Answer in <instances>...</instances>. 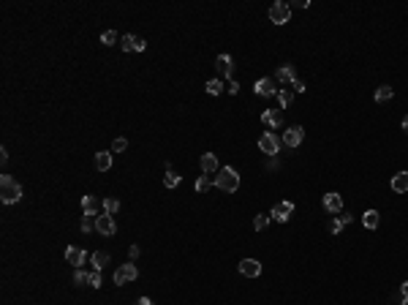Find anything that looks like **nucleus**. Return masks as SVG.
<instances>
[{
	"label": "nucleus",
	"mask_w": 408,
	"mask_h": 305,
	"mask_svg": "<svg viewBox=\"0 0 408 305\" xmlns=\"http://www.w3.org/2000/svg\"><path fill=\"white\" fill-rule=\"evenodd\" d=\"M0 199H3V205H14V202L22 199V185L11 175L0 177Z\"/></svg>",
	"instance_id": "nucleus-1"
},
{
	"label": "nucleus",
	"mask_w": 408,
	"mask_h": 305,
	"mask_svg": "<svg viewBox=\"0 0 408 305\" xmlns=\"http://www.w3.org/2000/svg\"><path fill=\"white\" fill-rule=\"evenodd\" d=\"M215 185L221 188V191H226V194H234L239 188V175L232 169V166H223V169H218L215 175Z\"/></svg>",
	"instance_id": "nucleus-2"
},
{
	"label": "nucleus",
	"mask_w": 408,
	"mask_h": 305,
	"mask_svg": "<svg viewBox=\"0 0 408 305\" xmlns=\"http://www.w3.org/2000/svg\"><path fill=\"white\" fill-rule=\"evenodd\" d=\"M259 150L267 152L269 158H275V155L280 152V139L272 134V131H264V134L259 136Z\"/></svg>",
	"instance_id": "nucleus-3"
},
{
	"label": "nucleus",
	"mask_w": 408,
	"mask_h": 305,
	"mask_svg": "<svg viewBox=\"0 0 408 305\" xmlns=\"http://www.w3.org/2000/svg\"><path fill=\"white\" fill-rule=\"evenodd\" d=\"M136 275H139L136 264L134 262H125V264H120V267L115 270V283H117V286H125L128 281H136Z\"/></svg>",
	"instance_id": "nucleus-4"
},
{
	"label": "nucleus",
	"mask_w": 408,
	"mask_h": 305,
	"mask_svg": "<svg viewBox=\"0 0 408 305\" xmlns=\"http://www.w3.org/2000/svg\"><path fill=\"white\" fill-rule=\"evenodd\" d=\"M269 19H272L275 25H286L289 19H291V6L283 3V0L272 3V6H269Z\"/></svg>",
	"instance_id": "nucleus-5"
},
{
	"label": "nucleus",
	"mask_w": 408,
	"mask_h": 305,
	"mask_svg": "<svg viewBox=\"0 0 408 305\" xmlns=\"http://www.w3.org/2000/svg\"><path fill=\"white\" fill-rule=\"evenodd\" d=\"M278 82H275L272 76H264V79H259L256 85H253V93L262 95V98H272V95H278Z\"/></svg>",
	"instance_id": "nucleus-6"
},
{
	"label": "nucleus",
	"mask_w": 408,
	"mask_h": 305,
	"mask_svg": "<svg viewBox=\"0 0 408 305\" xmlns=\"http://www.w3.org/2000/svg\"><path fill=\"white\" fill-rule=\"evenodd\" d=\"M291 213H294L291 202H278V205L269 210V218H272V221H278V223H286L289 218H291Z\"/></svg>",
	"instance_id": "nucleus-7"
},
{
	"label": "nucleus",
	"mask_w": 408,
	"mask_h": 305,
	"mask_svg": "<svg viewBox=\"0 0 408 305\" xmlns=\"http://www.w3.org/2000/svg\"><path fill=\"white\" fill-rule=\"evenodd\" d=\"M302 139H305V128L302 125H291V128H286V134H283V145L286 147H299L302 145Z\"/></svg>",
	"instance_id": "nucleus-8"
},
{
	"label": "nucleus",
	"mask_w": 408,
	"mask_h": 305,
	"mask_svg": "<svg viewBox=\"0 0 408 305\" xmlns=\"http://www.w3.org/2000/svg\"><path fill=\"white\" fill-rule=\"evenodd\" d=\"M101 210H104V205L98 202V196H93V194L82 196V213L85 215H101Z\"/></svg>",
	"instance_id": "nucleus-9"
},
{
	"label": "nucleus",
	"mask_w": 408,
	"mask_h": 305,
	"mask_svg": "<svg viewBox=\"0 0 408 305\" xmlns=\"http://www.w3.org/2000/svg\"><path fill=\"white\" fill-rule=\"evenodd\" d=\"M239 273L245 278H259L262 275V262H256V259H242L239 262Z\"/></svg>",
	"instance_id": "nucleus-10"
},
{
	"label": "nucleus",
	"mask_w": 408,
	"mask_h": 305,
	"mask_svg": "<svg viewBox=\"0 0 408 305\" xmlns=\"http://www.w3.org/2000/svg\"><path fill=\"white\" fill-rule=\"evenodd\" d=\"M122 49H125V52H145L147 41L139 38V35H122Z\"/></svg>",
	"instance_id": "nucleus-11"
},
{
	"label": "nucleus",
	"mask_w": 408,
	"mask_h": 305,
	"mask_svg": "<svg viewBox=\"0 0 408 305\" xmlns=\"http://www.w3.org/2000/svg\"><path fill=\"white\" fill-rule=\"evenodd\" d=\"M85 259H87V253H85V248H79V245H71L68 251H65V262L74 264L76 270H79L82 264H85Z\"/></svg>",
	"instance_id": "nucleus-12"
},
{
	"label": "nucleus",
	"mask_w": 408,
	"mask_h": 305,
	"mask_svg": "<svg viewBox=\"0 0 408 305\" xmlns=\"http://www.w3.org/2000/svg\"><path fill=\"white\" fill-rule=\"evenodd\" d=\"M215 68H218V74L221 76H234V58L232 55H218Z\"/></svg>",
	"instance_id": "nucleus-13"
},
{
	"label": "nucleus",
	"mask_w": 408,
	"mask_h": 305,
	"mask_svg": "<svg viewBox=\"0 0 408 305\" xmlns=\"http://www.w3.org/2000/svg\"><path fill=\"white\" fill-rule=\"evenodd\" d=\"M95 229H98L101 235H106V237H109V235H115V232H117L115 218H112V215H106V213H101V215H98V221H95Z\"/></svg>",
	"instance_id": "nucleus-14"
},
{
	"label": "nucleus",
	"mask_w": 408,
	"mask_h": 305,
	"mask_svg": "<svg viewBox=\"0 0 408 305\" xmlns=\"http://www.w3.org/2000/svg\"><path fill=\"white\" fill-rule=\"evenodd\" d=\"M324 207L329 213H340L343 210V196H340L338 191H329V194L324 196Z\"/></svg>",
	"instance_id": "nucleus-15"
},
{
	"label": "nucleus",
	"mask_w": 408,
	"mask_h": 305,
	"mask_svg": "<svg viewBox=\"0 0 408 305\" xmlns=\"http://www.w3.org/2000/svg\"><path fill=\"white\" fill-rule=\"evenodd\" d=\"M262 123L269 125V128H280V125H283V115H280V109H267L262 115Z\"/></svg>",
	"instance_id": "nucleus-16"
},
{
	"label": "nucleus",
	"mask_w": 408,
	"mask_h": 305,
	"mask_svg": "<svg viewBox=\"0 0 408 305\" xmlns=\"http://www.w3.org/2000/svg\"><path fill=\"white\" fill-rule=\"evenodd\" d=\"M202 172L207 177L210 175H218V158H215V152H204L202 155Z\"/></svg>",
	"instance_id": "nucleus-17"
},
{
	"label": "nucleus",
	"mask_w": 408,
	"mask_h": 305,
	"mask_svg": "<svg viewBox=\"0 0 408 305\" xmlns=\"http://www.w3.org/2000/svg\"><path fill=\"white\" fill-rule=\"evenodd\" d=\"M392 191L395 194H408V172H397L395 177H392Z\"/></svg>",
	"instance_id": "nucleus-18"
},
{
	"label": "nucleus",
	"mask_w": 408,
	"mask_h": 305,
	"mask_svg": "<svg viewBox=\"0 0 408 305\" xmlns=\"http://www.w3.org/2000/svg\"><path fill=\"white\" fill-rule=\"evenodd\" d=\"M275 82H297V74H294V65H280L278 68V74H275Z\"/></svg>",
	"instance_id": "nucleus-19"
},
{
	"label": "nucleus",
	"mask_w": 408,
	"mask_h": 305,
	"mask_svg": "<svg viewBox=\"0 0 408 305\" xmlns=\"http://www.w3.org/2000/svg\"><path fill=\"white\" fill-rule=\"evenodd\" d=\"M95 166H98V172L112 169V152H106V150L95 152Z\"/></svg>",
	"instance_id": "nucleus-20"
},
{
	"label": "nucleus",
	"mask_w": 408,
	"mask_h": 305,
	"mask_svg": "<svg viewBox=\"0 0 408 305\" xmlns=\"http://www.w3.org/2000/svg\"><path fill=\"white\" fill-rule=\"evenodd\" d=\"M379 221H381V215L376 210H367L365 215H362V223H365V229H379Z\"/></svg>",
	"instance_id": "nucleus-21"
},
{
	"label": "nucleus",
	"mask_w": 408,
	"mask_h": 305,
	"mask_svg": "<svg viewBox=\"0 0 408 305\" xmlns=\"http://www.w3.org/2000/svg\"><path fill=\"white\" fill-rule=\"evenodd\" d=\"M90 262H93V270H104V267H106V262H109V253L95 251L93 256H90Z\"/></svg>",
	"instance_id": "nucleus-22"
},
{
	"label": "nucleus",
	"mask_w": 408,
	"mask_h": 305,
	"mask_svg": "<svg viewBox=\"0 0 408 305\" xmlns=\"http://www.w3.org/2000/svg\"><path fill=\"white\" fill-rule=\"evenodd\" d=\"M395 98V90L389 88V85H381L379 90H376V101H379V104H384V101H392Z\"/></svg>",
	"instance_id": "nucleus-23"
},
{
	"label": "nucleus",
	"mask_w": 408,
	"mask_h": 305,
	"mask_svg": "<svg viewBox=\"0 0 408 305\" xmlns=\"http://www.w3.org/2000/svg\"><path fill=\"white\" fill-rule=\"evenodd\" d=\"M180 183H182V177L177 175V172L166 169V175H163V185H166V188H177Z\"/></svg>",
	"instance_id": "nucleus-24"
},
{
	"label": "nucleus",
	"mask_w": 408,
	"mask_h": 305,
	"mask_svg": "<svg viewBox=\"0 0 408 305\" xmlns=\"http://www.w3.org/2000/svg\"><path fill=\"white\" fill-rule=\"evenodd\" d=\"M95 221H98V215H85V218H82V223H79L82 235H87V232H93V229H95Z\"/></svg>",
	"instance_id": "nucleus-25"
},
{
	"label": "nucleus",
	"mask_w": 408,
	"mask_h": 305,
	"mask_svg": "<svg viewBox=\"0 0 408 305\" xmlns=\"http://www.w3.org/2000/svg\"><path fill=\"white\" fill-rule=\"evenodd\" d=\"M117 41H120L117 30H104V33H101V44H104V47H112V44H117Z\"/></svg>",
	"instance_id": "nucleus-26"
},
{
	"label": "nucleus",
	"mask_w": 408,
	"mask_h": 305,
	"mask_svg": "<svg viewBox=\"0 0 408 305\" xmlns=\"http://www.w3.org/2000/svg\"><path fill=\"white\" fill-rule=\"evenodd\" d=\"M117 210H120V202H117L115 196H106V199H104V213H106V215H115Z\"/></svg>",
	"instance_id": "nucleus-27"
},
{
	"label": "nucleus",
	"mask_w": 408,
	"mask_h": 305,
	"mask_svg": "<svg viewBox=\"0 0 408 305\" xmlns=\"http://www.w3.org/2000/svg\"><path fill=\"white\" fill-rule=\"evenodd\" d=\"M204 90H207L210 95H221L223 93V82H221V79H210V82L204 85Z\"/></svg>",
	"instance_id": "nucleus-28"
},
{
	"label": "nucleus",
	"mask_w": 408,
	"mask_h": 305,
	"mask_svg": "<svg viewBox=\"0 0 408 305\" xmlns=\"http://www.w3.org/2000/svg\"><path fill=\"white\" fill-rule=\"evenodd\" d=\"M291 101H294V90H283V88L278 90V104L280 106H289Z\"/></svg>",
	"instance_id": "nucleus-29"
},
{
	"label": "nucleus",
	"mask_w": 408,
	"mask_h": 305,
	"mask_svg": "<svg viewBox=\"0 0 408 305\" xmlns=\"http://www.w3.org/2000/svg\"><path fill=\"white\" fill-rule=\"evenodd\" d=\"M74 283H76V286H85V283H87V286H90V273H85L79 267V270L74 273Z\"/></svg>",
	"instance_id": "nucleus-30"
},
{
	"label": "nucleus",
	"mask_w": 408,
	"mask_h": 305,
	"mask_svg": "<svg viewBox=\"0 0 408 305\" xmlns=\"http://www.w3.org/2000/svg\"><path fill=\"white\" fill-rule=\"evenodd\" d=\"M269 221H272L269 215H256L253 218V229H256V232H264V229L269 226Z\"/></svg>",
	"instance_id": "nucleus-31"
},
{
	"label": "nucleus",
	"mask_w": 408,
	"mask_h": 305,
	"mask_svg": "<svg viewBox=\"0 0 408 305\" xmlns=\"http://www.w3.org/2000/svg\"><path fill=\"white\" fill-rule=\"evenodd\" d=\"M125 147H128V139H125V136H117V139L112 142V152H122Z\"/></svg>",
	"instance_id": "nucleus-32"
},
{
	"label": "nucleus",
	"mask_w": 408,
	"mask_h": 305,
	"mask_svg": "<svg viewBox=\"0 0 408 305\" xmlns=\"http://www.w3.org/2000/svg\"><path fill=\"white\" fill-rule=\"evenodd\" d=\"M196 191H199V194H207V191H210V177H207V175L196 180Z\"/></svg>",
	"instance_id": "nucleus-33"
},
{
	"label": "nucleus",
	"mask_w": 408,
	"mask_h": 305,
	"mask_svg": "<svg viewBox=\"0 0 408 305\" xmlns=\"http://www.w3.org/2000/svg\"><path fill=\"white\" fill-rule=\"evenodd\" d=\"M101 283H104V275H101V270H93V273H90V286L98 289Z\"/></svg>",
	"instance_id": "nucleus-34"
},
{
	"label": "nucleus",
	"mask_w": 408,
	"mask_h": 305,
	"mask_svg": "<svg viewBox=\"0 0 408 305\" xmlns=\"http://www.w3.org/2000/svg\"><path fill=\"white\" fill-rule=\"evenodd\" d=\"M329 232H332V235H338V232H343V223H340V218H335V221L329 223Z\"/></svg>",
	"instance_id": "nucleus-35"
},
{
	"label": "nucleus",
	"mask_w": 408,
	"mask_h": 305,
	"mask_svg": "<svg viewBox=\"0 0 408 305\" xmlns=\"http://www.w3.org/2000/svg\"><path fill=\"white\" fill-rule=\"evenodd\" d=\"M226 90H229V93H232V95H237V93H239V85H237V79H232Z\"/></svg>",
	"instance_id": "nucleus-36"
},
{
	"label": "nucleus",
	"mask_w": 408,
	"mask_h": 305,
	"mask_svg": "<svg viewBox=\"0 0 408 305\" xmlns=\"http://www.w3.org/2000/svg\"><path fill=\"white\" fill-rule=\"evenodd\" d=\"M291 88H294V93H305V82H302V79H297Z\"/></svg>",
	"instance_id": "nucleus-37"
},
{
	"label": "nucleus",
	"mask_w": 408,
	"mask_h": 305,
	"mask_svg": "<svg viewBox=\"0 0 408 305\" xmlns=\"http://www.w3.org/2000/svg\"><path fill=\"white\" fill-rule=\"evenodd\" d=\"M351 221H354V215H351V213H343V215H340V223H343V226H349Z\"/></svg>",
	"instance_id": "nucleus-38"
},
{
	"label": "nucleus",
	"mask_w": 408,
	"mask_h": 305,
	"mask_svg": "<svg viewBox=\"0 0 408 305\" xmlns=\"http://www.w3.org/2000/svg\"><path fill=\"white\" fill-rule=\"evenodd\" d=\"M134 305H155V303H152V300L150 297H139V300H136V303Z\"/></svg>",
	"instance_id": "nucleus-39"
},
{
	"label": "nucleus",
	"mask_w": 408,
	"mask_h": 305,
	"mask_svg": "<svg viewBox=\"0 0 408 305\" xmlns=\"http://www.w3.org/2000/svg\"><path fill=\"white\" fill-rule=\"evenodd\" d=\"M128 253H131V259H139V245H131Z\"/></svg>",
	"instance_id": "nucleus-40"
},
{
	"label": "nucleus",
	"mask_w": 408,
	"mask_h": 305,
	"mask_svg": "<svg viewBox=\"0 0 408 305\" xmlns=\"http://www.w3.org/2000/svg\"><path fill=\"white\" fill-rule=\"evenodd\" d=\"M400 292H403V297H408V281H406V283H403V286H400Z\"/></svg>",
	"instance_id": "nucleus-41"
},
{
	"label": "nucleus",
	"mask_w": 408,
	"mask_h": 305,
	"mask_svg": "<svg viewBox=\"0 0 408 305\" xmlns=\"http://www.w3.org/2000/svg\"><path fill=\"white\" fill-rule=\"evenodd\" d=\"M403 131H406V134H408V115H406V118H403Z\"/></svg>",
	"instance_id": "nucleus-42"
},
{
	"label": "nucleus",
	"mask_w": 408,
	"mask_h": 305,
	"mask_svg": "<svg viewBox=\"0 0 408 305\" xmlns=\"http://www.w3.org/2000/svg\"><path fill=\"white\" fill-rule=\"evenodd\" d=\"M400 305H408V297H403V303Z\"/></svg>",
	"instance_id": "nucleus-43"
}]
</instances>
